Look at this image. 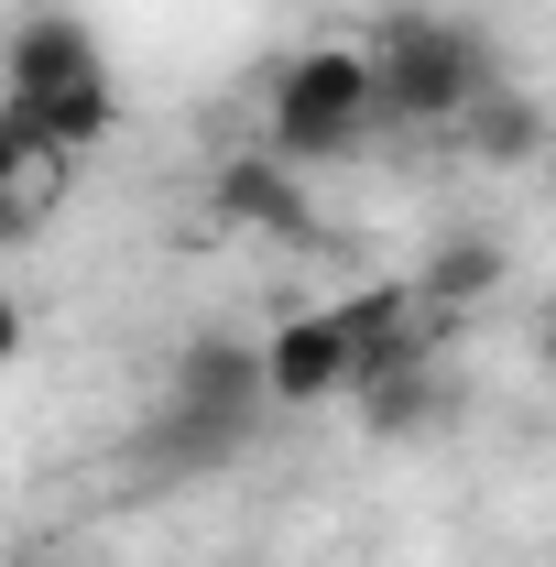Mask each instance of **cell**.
<instances>
[{
  "mask_svg": "<svg viewBox=\"0 0 556 567\" xmlns=\"http://www.w3.org/2000/svg\"><path fill=\"white\" fill-rule=\"evenodd\" d=\"M208 218H229V229H251V240H317V197H306V175L284 164V153H218L208 164Z\"/></svg>",
  "mask_w": 556,
  "mask_h": 567,
  "instance_id": "cell-4",
  "label": "cell"
},
{
  "mask_svg": "<svg viewBox=\"0 0 556 567\" xmlns=\"http://www.w3.org/2000/svg\"><path fill=\"white\" fill-rule=\"evenodd\" d=\"M349 404H360L371 436H425V425L447 415V371H436V360H415V371H371V382H349Z\"/></svg>",
  "mask_w": 556,
  "mask_h": 567,
  "instance_id": "cell-9",
  "label": "cell"
},
{
  "mask_svg": "<svg viewBox=\"0 0 556 567\" xmlns=\"http://www.w3.org/2000/svg\"><path fill=\"white\" fill-rule=\"evenodd\" d=\"M360 142H371V66H360V44H295L262 76V153H284L306 175V164H349Z\"/></svg>",
  "mask_w": 556,
  "mask_h": 567,
  "instance_id": "cell-3",
  "label": "cell"
},
{
  "mask_svg": "<svg viewBox=\"0 0 556 567\" xmlns=\"http://www.w3.org/2000/svg\"><path fill=\"white\" fill-rule=\"evenodd\" d=\"M33 350V317H22V295H0V371Z\"/></svg>",
  "mask_w": 556,
  "mask_h": 567,
  "instance_id": "cell-12",
  "label": "cell"
},
{
  "mask_svg": "<svg viewBox=\"0 0 556 567\" xmlns=\"http://www.w3.org/2000/svg\"><path fill=\"white\" fill-rule=\"evenodd\" d=\"M0 110L44 142L55 164H76V153H99L121 132V76H110L99 33L76 11H22L0 33Z\"/></svg>",
  "mask_w": 556,
  "mask_h": 567,
  "instance_id": "cell-1",
  "label": "cell"
},
{
  "mask_svg": "<svg viewBox=\"0 0 556 567\" xmlns=\"http://www.w3.org/2000/svg\"><path fill=\"white\" fill-rule=\"evenodd\" d=\"M360 66H371V132H415V142H447L459 132V110L481 99L502 55H491L481 22H459V11H382L371 33H360Z\"/></svg>",
  "mask_w": 556,
  "mask_h": 567,
  "instance_id": "cell-2",
  "label": "cell"
},
{
  "mask_svg": "<svg viewBox=\"0 0 556 567\" xmlns=\"http://www.w3.org/2000/svg\"><path fill=\"white\" fill-rule=\"evenodd\" d=\"M164 404H186V415H240V425L274 415V404H262V360H251V339H186Z\"/></svg>",
  "mask_w": 556,
  "mask_h": 567,
  "instance_id": "cell-6",
  "label": "cell"
},
{
  "mask_svg": "<svg viewBox=\"0 0 556 567\" xmlns=\"http://www.w3.org/2000/svg\"><path fill=\"white\" fill-rule=\"evenodd\" d=\"M11 186H55V153H44V142L0 110V197H11Z\"/></svg>",
  "mask_w": 556,
  "mask_h": 567,
  "instance_id": "cell-10",
  "label": "cell"
},
{
  "mask_svg": "<svg viewBox=\"0 0 556 567\" xmlns=\"http://www.w3.org/2000/svg\"><path fill=\"white\" fill-rule=\"evenodd\" d=\"M44 218H55V186H11V197H0V251H33Z\"/></svg>",
  "mask_w": 556,
  "mask_h": 567,
  "instance_id": "cell-11",
  "label": "cell"
},
{
  "mask_svg": "<svg viewBox=\"0 0 556 567\" xmlns=\"http://www.w3.org/2000/svg\"><path fill=\"white\" fill-rule=\"evenodd\" d=\"M502 274H513V251H502L491 229H447V240L425 251L415 274H404V295H415L425 317L447 328V317H470V306H491V295H502Z\"/></svg>",
  "mask_w": 556,
  "mask_h": 567,
  "instance_id": "cell-7",
  "label": "cell"
},
{
  "mask_svg": "<svg viewBox=\"0 0 556 567\" xmlns=\"http://www.w3.org/2000/svg\"><path fill=\"white\" fill-rule=\"evenodd\" d=\"M262 360V404H349V328L339 306H295L274 339H251Z\"/></svg>",
  "mask_w": 556,
  "mask_h": 567,
  "instance_id": "cell-5",
  "label": "cell"
},
{
  "mask_svg": "<svg viewBox=\"0 0 556 567\" xmlns=\"http://www.w3.org/2000/svg\"><path fill=\"white\" fill-rule=\"evenodd\" d=\"M0 33H11V11H0Z\"/></svg>",
  "mask_w": 556,
  "mask_h": 567,
  "instance_id": "cell-13",
  "label": "cell"
},
{
  "mask_svg": "<svg viewBox=\"0 0 556 567\" xmlns=\"http://www.w3.org/2000/svg\"><path fill=\"white\" fill-rule=\"evenodd\" d=\"M459 153H470V164H502V175H513V164H535V153H546V110H535V87H524V76H491L481 99H470V110H459Z\"/></svg>",
  "mask_w": 556,
  "mask_h": 567,
  "instance_id": "cell-8",
  "label": "cell"
}]
</instances>
